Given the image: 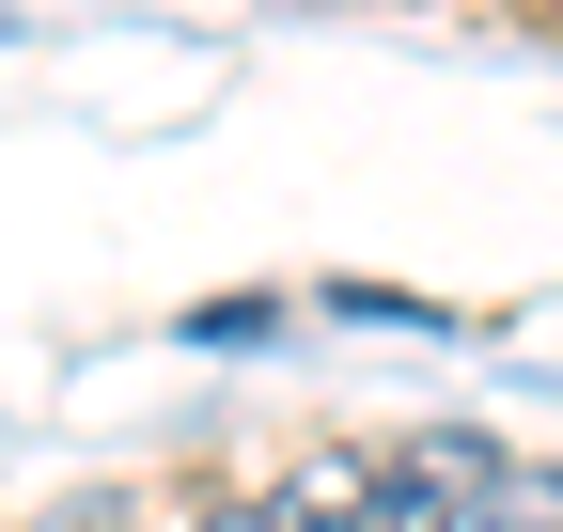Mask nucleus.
<instances>
[{"label":"nucleus","instance_id":"1","mask_svg":"<svg viewBox=\"0 0 563 532\" xmlns=\"http://www.w3.org/2000/svg\"><path fill=\"white\" fill-rule=\"evenodd\" d=\"M439 532H563V470H485Z\"/></svg>","mask_w":563,"mask_h":532}]
</instances>
